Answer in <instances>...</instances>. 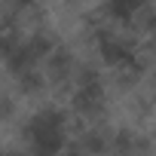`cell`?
I'll use <instances>...</instances> for the list:
<instances>
[{
	"label": "cell",
	"instance_id": "1",
	"mask_svg": "<svg viewBox=\"0 0 156 156\" xmlns=\"http://www.w3.org/2000/svg\"><path fill=\"white\" fill-rule=\"evenodd\" d=\"M25 138H28V147L34 156H58L64 141H67V132H64V116L58 110H40L28 119L25 126Z\"/></svg>",
	"mask_w": 156,
	"mask_h": 156
}]
</instances>
